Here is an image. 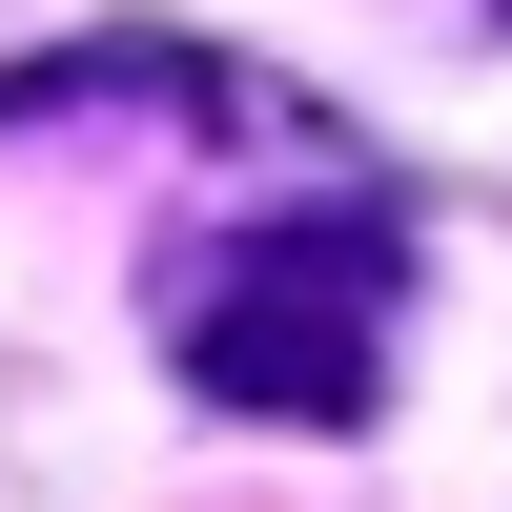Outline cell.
Here are the masks:
<instances>
[{"mask_svg": "<svg viewBox=\"0 0 512 512\" xmlns=\"http://www.w3.org/2000/svg\"><path fill=\"white\" fill-rule=\"evenodd\" d=\"M144 308H164V369H185L205 410L349 431V410H390L410 185H390L369 144H328V164H287V185H246V205H205V226H164Z\"/></svg>", "mask_w": 512, "mask_h": 512, "instance_id": "obj_1", "label": "cell"}]
</instances>
